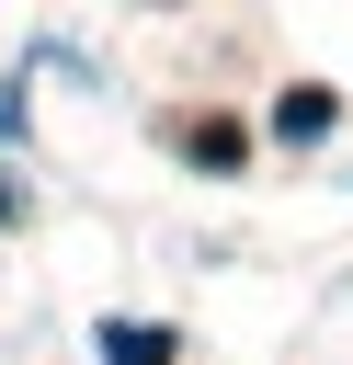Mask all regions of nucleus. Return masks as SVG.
<instances>
[{
  "instance_id": "nucleus-1",
  "label": "nucleus",
  "mask_w": 353,
  "mask_h": 365,
  "mask_svg": "<svg viewBox=\"0 0 353 365\" xmlns=\"http://www.w3.org/2000/svg\"><path fill=\"white\" fill-rule=\"evenodd\" d=\"M182 342L159 331V319H102V365H171Z\"/></svg>"
},
{
  "instance_id": "nucleus-2",
  "label": "nucleus",
  "mask_w": 353,
  "mask_h": 365,
  "mask_svg": "<svg viewBox=\"0 0 353 365\" xmlns=\"http://www.w3.org/2000/svg\"><path fill=\"white\" fill-rule=\"evenodd\" d=\"M273 137H330V91H319V80H296V91L273 103Z\"/></svg>"
},
{
  "instance_id": "nucleus-3",
  "label": "nucleus",
  "mask_w": 353,
  "mask_h": 365,
  "mask_svg": "<svg viewBox=\"0 0 353 365\" xmlns=\"http://www.w3.org/2000/svg\"><path fill=\"white\" fill-rule=\"evenodd\" d=\"M11 205H23V194H11V182H0V217H11Z\"/></svg>"
}]
</instances>
